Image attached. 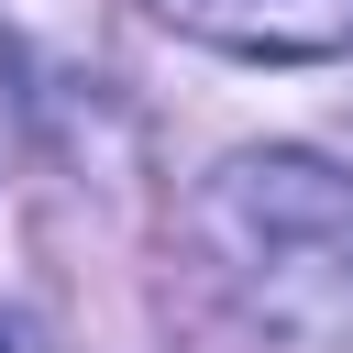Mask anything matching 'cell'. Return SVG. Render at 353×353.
Wrapping results in <instances>:
<instances>
[{
    "label": "cell",
    "instance_id": "3957f363",
    "mask_svg": "<svg viewBox=\"0 0 353 353\" xmlns=\"http://www.w3.org/2000/svg\"><path fill=\"white\" fill-rule=\"evenodd\" d=\"M11 121H22V66H11V33H0V154H11Z\"/></svg>",
    "mask_w": 353,
    "mask_h": 353
},
{
    "label": "cell",
    "instance_id": "7a4b0ae2",
    "mask_svg": "<svg viewBox=\"0 0 353 353\" xmlns=\"http://www.w3.org/2000/svg\"><path fill=\"white\" fill-rule=\"evenodd\" d=\"M165 33L243 66H331L353 55V0H143Z\"/></svg>",
    "mask_w": 353,
    "mask_h": 353
},
{
    "label": "cell",
    "instance_id": "6da1fadb",
    "mask_svg": "<svg viewBox=\"0 0 353 353\" xmlns=\"http://www.w3.org/2000/svg\"><path fill=\"white\" fill-rule=\"evenodd\" d=\"M188 232L243 331L287 353H353V165L309 143H243L199 176Z\"/></svg>",
    "mask_w": 353,
    "mask_h": 353
}]
</instances>
